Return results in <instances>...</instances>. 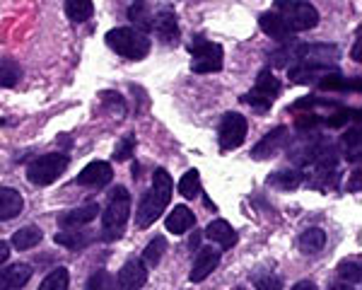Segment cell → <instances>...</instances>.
Here are the masks:
<instances>
[{
    "instance_id": "6da1fadb",
    "label": "cell",
    "mask_w": 362,
    "mask_h": 290,
    "mask_svg": "<svg viewBox=\"0 0 362 290\" xmlns=\"http://www.w3.org/2000/svg\"><path fill=\"white\" fill-rule=\"evenodd\" d=\"M172 201V177L167 174V170H155L153 177V187H150L148 194L143 196L136 213V223L138 228H150L153 223L160 220V216L165 213V208Z\"/></svg>"
},
{
    "instance_id": "7a4b0ae2",
    "label": "cell",
    "mask_w": 362,
    "mask_h": 290,
    "mask_svg": "<svg viewBox=\"0 0 362 290\" xmlns=\"http://www.w3.org/2000/svg\"><path fill=\"white\" fill-rule=\"evenodd\" d=\"M128 216H131V194L126 191V187H114V191L109 194L107 208H104V213H102L104 240L107 242L119 240L126 230Z\"/></svg>"
},
{
    "instance_id": "3957f363",
    "label": "cell",
    "mask_w": 362,
    "mask_h": 290,
    "mask_svg": "<svg viewBox=\"0 0 362 290\" xmlns=\"http://www.w3.org/2000/svg\"><path fill=\"white\" fill-rule=\"evenodd\" d=\"M107 46L114 49L119 56L128 58V61H143L150 54V39L148 34L138 32L133 27H116L107 34Z\"/></svg>"
},
{
    "instance_id": "277c9868",
    "label": "cell",
    "mask_w": 362,
    "mask_h": 290,
    "mask_svg": "<svg viewBox=\"0 0 362 290\" xmlns=\"http://www.w3.org/2000/svg\"><path fill=\"white\" fill-rule=\"evenodd\" d=\"M273 13L280 15L290 34L305 32V29H314L319 25V13L314 5L309 3H290V0H278L273 5Z\"/></svg>"
},
{
    "instance_id": "5b68a950",
    "label": "cell",
    "mask_w": 362,
    "mask_h": 290,
    "mask_svg": "<svg viewBox=\"0 0 362 290\" xmlns=\"http://www.w3.org/2000/svg\"><path fill=\"white\" fill-rule=\"evenodd\" d=\"M68 167V158L61 153H46L42 158L32 160L27 167V179L37 187H49L54 184Z\"/></svg>"
},
{
    "instance_id": "8992f818",
    "label": "cell",
    "mask_w": 362,
    "mask_h": 290,
    "mask_svg": "<svg viewBox=\"0 0 362 290\" xmlns=\"http://www.w3.org/2000/svg\"><path fill=\"white\" fill-rule=\"evenodd\" d=\"M191 71L194 73H218L223 68V46L213 44L203 37L191 42Z\"/></svg>"
},
{
    "instance_id": "52a82bcc",
    "label": "cell",
    "mask_w": 362,
    "mask_h": 290,
    "mask_svg": "<svg viewBox=\"0 0 362 290\" xmlns=\"http://www.w3.org/2000/svg\"><path fill=\"white\" fill-rule=\"evenodd\" d=\"M280 95V83L278 78L271 71H261L259 78H256V85L251 87L247 95L242 97L244 104H251L254 109H268L276 97Z\"/></svg>"
},
{
    "instance_id": "ba28073f",
    "label": "cell",
    "mask_w": 362,
    "mask_h": 290,
    "mask_svg": "<svg viewBox=\"0 0 362 290\" xmlns=\"http://www.w3.org/2000/svg\"><path fill=\"white\" fill-rule=\"evenodd\" d=\"M244 138H247V116H242L237 112L225 114L223 124H220V131H218L220 148L235 150L244 143Z\"/></svg>"
},
{
    "instance_id": "9c48e42d",
    "label": "cell",
    "mask_w": 362,
    "mask_h": 290,
    "mask_svg": "<svg viewBox=\"0 0 362 290\" xmlns=\"http://www.w3.org/2000/svg\"><path fill=\"white\" fill-rule=\"evenodd\" d=\"M148 281V266L143 261L133 259L126 261L119 271V278H116V288L119 290H140Z\"/></svg>"
},
{
    "instance_id": "30bf717a",
    "label": "cell",
    "mask_w": 362,
    "mask_h": 290,
    "mask_svg": "<svg viewBox=\"0 0 362 290\" xmlns=\"http://www.w3.org/2000/svg\"><path fill=\"white\" fill-rule=\"evenodd\" d=\"M112 177H114L112 165H109V162H102V160H95L78 174V184L80 187H87V189H102L112 182Z\"/></svg>"
},
{
    "instance_id": "8fae6325",
    "label": "cell",
    "mask_w": 362,
    "mask_h": 290,
    "mask_svg": "<svg viewBox=\"0 0 362 290\" xmlns=\"http://www.w3.org/2000/svg\"><path fill=\"white\" fill-rule=\"evenodd\" d=\"M153 32L162 39L165 44H177L179 39V25H177V15L172 8H160L157 15H153Z\"/></svg>"
},
{
    "instance_id": "7c38bea8",
    "label": "cell",
    "mask_w": 362,
    "mask_h": 290,
    "mask_svg": "<svg viewBox=\"0 0 362 290\" xmlns=\"http://www.w3.org/2000/svg\"><path fill=\"white\" fill-rule=\"evenodd\" d=\"M218 264H220V252H218V249H213V247L198 249L196 261H194V269H191L189 278H191L194 283L206 281V278H208L210 274H213L215 269H218Z\"/></svg>"
},
{
    "instance_id": "4fadbf2b",
    "label": "cell",
    "mask_w": 362,
    "mask_h": 290,
    "mask_svg": "<svg viewBox=\"0 0 362 290\" xmlns=\"http://www.w3.org/2000/svg\"><path fill=\"white\" fill-rule=\"evenodd\" d=\"M285 143H288V129H285V126H278V129H273L264 141L251 150V155H254V160L273 158V155H278L280 150L285 148Z\"/></svg>"
},
{
    "instance_id": "5bb4252c",
    "label": "cell",
    "mask_w": 362,
    "mask_h": 290,
    "mask_svg": "<svg viewBox=\"0 0 362 290\" xmlns=\"http://www.w3.org/2000/svg\"><path fill=\"white\" fill-rule=\"evenodd\" d=\"M336 71H331L329 66H317V63H297L288 71L290 80L297 85H309V83H317V80H324L326 75H331Z\"/></svg>"
},
{
    "instance_id": "9a60e30c",
    "label": "cell",
    "mask_w": 362,
    "mask_h": 290,
    "mask_svg": "<svg viewBox=\"0 0 362 290\" xmlns=\"http://www.w3.org/2000/svg\"><path fill=\"white\" fill-rule=\"evenodd\" d=\"M99 216V206L97 203H85V206L75 208V211H68L63 213L61 218H58V225H61L63 230H75L80 228V225H87L92 223Z\"/></svg>"
},
{
    "instance_id": "2e32d148",
    "label": "cell",
    "mask_w": 362,
    "mask_h": 290,
    "mask_svg": "<svg viewBox=\"0 0 362 290\" xmlns=\"http://www.w3.org/2000/svg\"><path fill=\"white\" fill-rule=\"evenodd\" d=\"M25 208V199L17 189L10 187H0V223L3 220H13L22 213Z\"/></svg>"
},
{
    "instance_id": "e0dca14e",
    "label": "cell",
    "mask_w": 362,
    "mask_h": 290,
    "mask_svg": "<svg viewBox=\"0 0 362 290\" xmlns=\"http://www.w3.org/2000/svg\"><path fill=\"white\" fill-rule=\"evenodd\" d=\"M29 278H32V266L15 264L10 269L0 271V290H20L27 286Z\"/></svg>"
},
{
    "instance_id": "ac0fdd59",
    "label": "cell",
    "mask_w": 362,
    "mask_h": 290,
    "mask_svg": "<svg viewBox=\"0 0 362 290\" xmlns=\"http://www.w3.org/2000/svg\"><path fill=\"white\" fill-rule=\"evenodd\" d=\"M206 237L210 242H218L220 247L230 249L237 245V232L227 220H213V223L206 228Z\"/></svg>"
},
{
    "instance_id": "d6986e66",
    "label": "cell",
    "mask_w": 362,
    "mask_h": 290,
    "mask_svg": "<svg viewBox=\"0 0 362 290\" xmlns=\"http://www.w3.org/2000/svg\"><path fill=\"white\" fill-rule=\"evenodd\" d=\"M259 25L261 29L268 34V37H273V39H278V42H285L288 44L290 39H293V34H290V29L285 27V22L280 20V15L278 13H273V10H268V13H264L259 17Z\"/></svg>"
},
{
    "instance_id": "ffe728a7",
    "label": "cell",
    "mask_w": 362,
    "mask_h": 290,
    "mask_svg": "<svg viewBox=\"0 0 362 290\" xmlns=\"http://www.w3.org/2000/svg\"><path fill=\"white\" fill-rule=\"evenodd\" d=\"M194 225H196V218L186 206H177L167 216V230L172 232V235H184V232L191 230Z\"/></svg>"
},
{
    "instance_id": "44dd1931",
    "label": "cell",
    "mask_w": 362,
    "mask_h": 290,
    "mask_svg": "<svg viewBox=\"0 0 362 290\" xmlns=\"http://www.w3.org/2000/svg\"><path fill=\"white\" fill-rule=\"evenodd\" d=\"M326 245V232L319 228H307L300 235V249L305 254H317Z\"/></svg>"
},
{
    "instance_id": "7402d4cb",
    "label": "cell",
    "mask_w": 362,
    "mask_h": 290,
    "mask_svg": "<svg viewBox=\"0 0 362 290\" xmlns=\"http://www.w3.org/2000/svg\"><path fill=\"white\" fill-rule=\"evenodd\" d=\"M128 17L133 20V29H138V32H150L153 29V13H150V8L145 3H136L128 8Z\"/></svg>"
},
{
    "instance_id": "603a6c76",
    "label": "cell",
    "mask_w": 362,
    "mask_h": 290,
    "mask_svg": "<svg viewBox=\"0 0 362 290\" xmlns=\"http://www.w3.org/2000/svg\"><path fill=\"white\" fill-rule=\"evenodd\" d=\"M42 230L37 228V225H27V228H22V230H17L15 235H13V245L17 249H32V247H37L39 242H42Z\"/></svg>"
},
{
    "instance_id": "cb8c5ba5",
    "label": "cell",
    "mask_w": 362,
    "mask_h": 290,
    "mask_svg": "<svg viewBox=\"0 0 362 290\" xmlns=\"http://www.w3.org/2000/svg\"><path fill=\"white\" fill-rule=\"evenodd\" d=\"M22 78V68L15 58H3L0 61V87H15Z\"/></svg>"
},
{
    "instance_id": "d4e9b609",
    "label": "cell",
    "mask_w": 362,
    "mask_h": 290,
    "mask_svg": "<svg viewBox=\"0 0 362 290\" xmlns=\"http://www.w3.org/2000/svg\"><path fill=\"white\" fill-rule=\"evenodd\" d=\"M92 237L87 232H75V230H68V232H58L54 235V242L61 247H68V249H83L90 245Z\"/></svg>"
},
{
    "instance_id": "484cf974",
    "label": "cell",
    "mask_w": 362,
    "mask_h": 290,
    "mask_svg": "<svg viewBox=\"0 0 362 290\" xmlns=\"http://www.w3.org/2000/svg\"><path fill=\"white\" fill-rule=\"evenodd\" d=\"M92 13H95V5H92L90 0H68L66 3V15H68V20H73V22L90 20Z\"/></svg>"
},
{
    "instance_id": "4316f807",
    "label": "cell",
    "mask_w": 362,
    "mask_h": 290,
    "mask_svg": "<svg viewBox=\"0 0 362 290\" xmlns=\"http://www.w3.org/2000/svg\"><path fill=\"white\" fill-rule=\"evenodd\" d=\"M179 194L184 196V199H196V196L201 194V174L196 170L186 172L179 182Z\"/></svg>"
},
{
    "instance_id": "83f0119b",
    "label": "cell",
    "mask_w": 362,
    "mask_h": 290,
    "mask_svg": "<svg viewBox=\"0 0 362 290\" xmlns=\"http://www.w3.org/2000/svg\"><path fill=\"white\" fill-rule=\"evenodd\" d=\"M167 252V240L165 237H155L153 242H150L148 247H145V252H143V264L145 266H157L160 264V259H162V254Z\"/></svg>"
},
{
    "instance_id": "f1b7e54d",
    "label": "cell",
    "mask_w": 362,
    "mask_h": 290,
    "mask_svg": "<svg viewBox=\"0 0 362 290\" xmlns=\"http://www.w3.org/2000/svg\"><path fill=\"white\" fill-rule=\"evenodd\" d=\"M68 281H70L68 269L58 266L56 271H51V274L44 278L42 286H39V290H68Z\"/></svg>"
},
{
    "instance_id": "f546056e",
    "label": "cell",
    "mask_w": 362,
    "mask_h": 290,
    "mask_svg": "<svg viewBox=\"0 0 362 290\" xmlns=\"http://www.w3.org/2000/svg\"><path fill=\"white\" fill-rule=\"evenodd\" d=\"M300 182H302L300 172H273L271 179H268V184H273L278 189H295L300 187Z\"/></svg>"
},
{
    "instance_id": "4dcf8cb0",
    "label": "cell",
    "mask_w": 362,
    "mask_h": 290,
    "mask_svg": "<svg viewBox=\"0 0 362 290\" xmlns=\"http://www.w3.org/2000/svg\"><path fill=\"white\" fill-rule=\"evenodd\" d=\"M251 283H254L256 290H283V281L278 276H273L271 271H261V274L251 276Z\"/></svg>"
},
{
    "instance_id": "1f68e13d",
    "label": "cell",
    "mask_w": 362,
    "mask_h": 290,
    "mask_svg": "<svg viewBox=\"0 0 362 290\" xmlns=\"http://www.w3.org/2000/svg\"><path fill=\"white\" fill-rule=\"evenodd\" d=\"M85 290H114V278H112V274H109V271H104V269L95 271V274L87 278Z\"/></svg>"
},
{
    "instance_id": "d6a6232c",
    "label": "cell",
    "mask_w": 362,
    "mask_h": 290,
    "mask_svg": "<svg viewBox=\"0 0 362 290\" xmlns=\"http://www.w3.org/2000/svg\"><path fill=\"white\" fill-rule=\"evenodd\" d=\"M343 148H346V160L355 162L360 158V131L353 129L343 136Z\"/></svg>"
},
{
    "instance_id": "836d02e7",
    "label": "cell",
    "mask_w": 362,
    "mask_h": 290,
    "mask_svg": "<svg viewBox=\"0 0 362 290\" xmlns=\"http://www.w3.org/2000/svg\"><path fill=\"white\" fill-rule=\"evenodd\" d=\"M338 274H341L343 283H360V261L353 259V261H343L341 266H338Z\"/></svg>"
},
{
    "instance_id": "e575fe53",
    "label": "cell",
    "mask_w": 362,
    "mask_h": 290,
    "mask_svg": "<svg viewBox=\"0 0 362 290\" xmlns=\"http://www.w3.org/2000/svg\"><path fill=\"white\" fill-rule=\"evenodd\" d=\"M133 150H136V138H133V136H124V138H121V143L116 145V150H114V160L116 162L128 160L133 155Z\"/></svg>"
},
{
    "instance_id": "d590c367",
    "label": "cell",
    "mask_w": 362,
    "mask_h": 290,
    "mask_svg": "<svg viewBox=\"0 0 362 290\" xmlns=\"http://www.w3.org/2000/svg\"><path fill=\"white\" fill-rule=\"evenodd\" d=\"M319 124H324V119L321 116H317V114H312V112H307V114H300L295 119V126L300 131H312V129H317Z\"/></svg>"
},
{
    "instance_id": "8d00e7d4",
    "label": "cell",
    "mask_w": 362,
    "mask_h": 290,
    "mask_svg": "<svg viewBox=\"0 0 362 290\" xmlns=\"http://www.w3.org/2000/svg\"><path fill=\"white\" fill-rule=\"evenodd\" d=\"M10 257V247H8V242H0V264H5Z\"/></svg>"
},
{
    "instance_id": "74e56055",
    "label": "cell",
    "mask_w": 362,
    "mask_h": 290,
    "mask_svg": "<svg viewBox=\"0 0 362 290\" xmlns=\"http://www.w3.org/2000/svg\"><path fill=\"white\" fill-rule=\"evenodd\" d=\"M293 290H317V286H314L312 281H300Z\"/></svg>"
},
{
    "instance_id": "f35d334b",
    "label": "cell",
    "mask_w": 362,
    "mask_h": 290,
    "mask_svg": "<svg viewBox=\"0 0 362 290\" xmlns=\"http://www.w3.org/2000/svg\"><path fill=\"white\" fill-rule=\"evenodd\" d=\"M329 290H353V286H348V283H334V286H331Z\"/></svg>"
},
{
    "instance_id": "ab89813d",
    "label": "cell",
    "mask_w": 362,
    "mask_h": 290,
    "mask_svg": "<svg viewBox=\"0 0 362 290\" xmlns=\"http://www.w3.org/2000/svg\"><path fill=\"white\" fill-rule=\"evenodd\" d=\"M358 187H360V172H355L353 174V182H350V189L358 191Z\"/></svg>"
},
{
    "instance_id": "60d3db41",
    "label": "cell",
    "mask_w": 362,
    "mask_h": 290,
    "mask_svg": "<svg viewBox=\"0 0 362 290\" xmlns=\"http://www.w3.org/2000/svg\"><path fill=\"white\" fill-rule=\"evenodd\" d=\"M353 58L355 61H360V39L355 42V46H353Z\"/></svg>"
},
{
    "instance_id": "b9f144b4",
    "label": "cell",
    "mask_w": 362,
    "mask_h": 290,
    "mask_svg": "<svg viewBox=\"0 0 362 290\" xmlns=\"http://www.w3.org/2000/svg\"><path fill=\"white\" fill-rule=\"evenodd\" d=\"M235 290H247V288H235Z\"/></svg>"
}]
</instances>
